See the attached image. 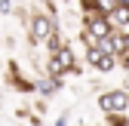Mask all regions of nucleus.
<instances>
[{
  "label": "nucleus",
  "mask_w": 129,
  "mask_h": 126,
  "mask_svg": "<svg viewBox=\"0 0 129 126\" xmlns=\"http://www.w3.org/2000/svg\"><path fill=\"white\" fill-rule=\"evenodd\" d=\"M55 126H68V114H58V120H55Z\"/></svg>",
  "instance_id": "obj_13"
},
{
  "label": "nucleus",
  "mask_w": 129,
  "mask_h": 126,
  "mask_svg": "<svg viewBox=\"0 0 129 126\" xmlns=\"http://www.w3.org/2000/svg\"><path fill=\"white\" fill-rule=\"evenodd\" d=\"M9 80L15 83V89H19V92H34V89H37V83L25 80V77L19 74V65H15V61H9Z\"/></svg>",
  "instance_id": "obj_5"
},
{
  "label": "nucleus",
  "mask_w": 129,
  "mask_h": 126,
  "mask_svg": "<svg viewBox=\"0 0 129 126\" xmlns=\"http://www.w3.org/2000/svg\"><path fill=\"white\" fill-rule=\"evenodd\" d=\"M105 126H129V117L126 114H114V117H108Z\"/></svg>",
  "instance_id": "obj_10"
},
{
  "label": "nucleus",
  "mask_w": 129,
  "mask_h": 126,
  "mask_svg": "<svg viewBox=\"0 0 129 126\" xmlns=\"http://www.w3.org/2000/svg\"><path fill=\"white\" fill-rule=\"evenodd\" d=\"M111 22H114L117 31H123V34H126V31H129V9H117L114 15H111Z\"/></svg>",
  "instance_id": "obj_8"
},
{
  "label": "nucleus",
  "mask_w": 129,
  "mask_h": 126,
  "mask_svg": "<svg viewBox=\"0 0 129 126\" xmlns=\"http://www.w3.org/2000/svg\"><path fill=\"white\" fill-rule=\"evenodd\" d=\"M80 126H86V123H80Z\"/></svg>",
  "instance_id": "obj_17"
},
{
  "label": "nucleus",
  "mask_w": 129,
  "mask_h": 126,
  "mask_svg": "<svg viewBox=\"0 0 129 126\" xmlns=\"http://www.w3.org/2000/svg\"><path fill=\"white\" fill-rule=\"evenodd\" d=\"M28 120H31V126H43V117H37V114H31Z\"/></svg>",
  "instance_id": "obj_12"
},
{
  "label": "nucleus",
  "mask_w": 129,
  "mask_h": 126,
  "mask_svg": "<svg viewBox=\"0 0 129 126\" xmlns=\"http://www.w3.org/2000/svg\"><path fill=\"white\" fill-rule=\"evenodd\" d=\"M83 31L92 37V40H105V37H111L114 34V22L111 19H105V15H83Z\"/></svg>",
  "instance_id": "obj_3"
},
{
  "label": "nucleus",
  "mask_w": 129,
  "mask_h": 126,
  "mask_svg": "<svg viewBox=\"0 0 129 126\" xmlns=\"http://www.w3.org/2000/svg\"><path fill=\"white\" fill-rule=\"evenodd\" d=\"M117 61H120V58H114V55H105L99 46L86 49V65H89V68H95L99 74H111V71L117 68Z\"/></svg>",
  "instance_id": "obj_4"
},
{
  "label": "nucleus",
  "mask_w": 129,
  "mask_h": 126,
  "mask_svg": "<svg viewBox=\"0 0 129 126\" xmlns=\"http://www.w3.org/2000/svg\"><path fill=\"white\" fill-rule=\"evenodd\" d=\"M0 15H12V0H0Z\"/></svg>",
  "instance_id": "obj_11"
},
{
  "label": "nucleus",
  "mask_w": 129,
  "mask_h": 126,
  "mask_svg": "<svg viewBox=\"0 0 129 126\" xmlns=\"http://www.w3.org/2000/svg\"><path fill=\"white\" fill-rule=\"evenodd\" d=\"M126 49H129V31H126Z\"/></svg>",
  "instance_id": "obj_15"
},
{
  "label": "nucleus",
  "mask_w": 129,
  "mask_h": 126,
  "mask_svg": "<svg viewBox=\"0 0 129 126\" xmlns=\"http://www.w3.org/2000/svg\"><path fill=\"white\" fill-rule=\"evenodd\" d=\"M64 46H68V43H64V37H61V34H52L49 40H46V49H49V55H58Z\"/></svg>",
  "instance_id": "obj_9"
},
{
  "label": "nucleus",
  "mask_w": 129,
  "mask_h": 126,
  "mask_svg": "<svg viewBox=\"0 0 129 126\" xmlns=\"http://www.w3.org/2000/svg\"><path fill=\"white\" fill-rule=\"evenodd\" d=\"M117 6L120 9H129V0H117Z\"/></svg>",
  "instance_id": "obj_14"
},
{
  "label": "nucleus",
  "mask_w": 129,
  "mask_h": 126,
  "mask_svg": "<svg viewBox=\"0 0 129 126\" xmlns=\"http://www.w3.org/2000/svg\"><path fill=\"white\" fill-rule=\"evenodd\" d=\"M49 58H55V61H58V65H61L64 71H68V74L77 68V58H74V49H71V46H64V49H61L58 55H49Z\"/></svg>",
  "instance_id": "obj_7"
},
{
  "label": "nucleus",
  "mask_w": 129,
  "mask_h": 126,
  "mask_svg": "<svg viewBox=\"0 0 129 126\" xmlns=\"http://www.w3.org/2000/svg\"><path fill=\"white\" fill-rule=\"evenodd\" d=\"M61 86H64V80H52V77H40V80H37V92H40L43 99L55 96V92H58Z\"/></svg>",
  "instance_id": "obj_6"
},
{
  "label": "nucleus",
  "mask_w": 129,
  "mask_h": 126,
  "mask_svg": "<svg viewBox=\"0 0 129 126\" xmlns=\"http://www.w3.org/2000/svg\"><path fill=\"white\" fill-rule=\"evenodd\" d=\"M52 34H58V28H55V19H52L49 12L28 15V40L31 43H46Z\"/></svg>",
  "instance_id": "obj_1"
},
{
  "label": "nucleus",
  "mask_w": 129,
  "mask_h": 126,
  "mask_svg": "<svg viewBox=\"0 0 129 126\" xmlns=\"http://www.w3.org/2000/svg\"><path fill=\"white\" fill-rule=\"evenodd\" d=\"M55 3H68V0H55Z\"/></svg>",
  "instance_id": "obj_16"
},
{
  "label": "nucleus",
  "mask_w": 129,
  "mask_h": 126,
  "mask_svg": "<svg viewBox=\"0 0 129 126\" xmlns=\"http://www.w3.org/2000/svg\"><path fill=\"white\" fill-rule=\"evenodd\" d=\"M99 108L105 117H114V114H126L129 111V92L126 89H105L99 96Z\"/></svg>",
  "instance_id": "obj_2"
}]
</instances>
